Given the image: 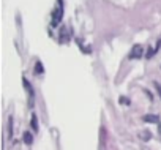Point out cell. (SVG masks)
<instances>
[{
    "label": "cell",
    "instance_id": "obj_1",
    "mask_svg": "<svg viewBox=\"0 0 161 150\" xmlns=\"http://www.w3.org/2000/svg\"><path fill=\"white\" fill-rule=\"evenodd\" d=\"M62 18H63V2L59 0L57 8L52 11V27H57V24L62 21Z\"/></svg>",
    "mask_w": 161,
    "mask_h": 150
},
{
    "label": "cell",
    "instance_id": "obj_2",
    "mask_svg": "<svg viewBox=\"0 0 161 150\" xmlns=\"http://www.w3.org/2000/svg\"><path fill=\"white\" fill-rule=\"evenodd\" d=\"M142 56V46L141 44H136V46H133V49H131V52H130V59H139Z\"/></svg>",
    "mask_w": 161,
    "mask_h": 150
},
{
    "label": "cell",
    "instance_id": "obj_3",
    "mask_svg": "<svg viewBox=\"0 0 161 150\" xmlns=\"http://www.w3.org/2000/svg\"><path fill=\"white\" fill-rule=\"evenodd\" d=\"M22 82H24V87L27 88V92H29V95H30V106H32L33 104V101H32L33 100V88H32V85L29 84V81H27L25 78L22 79Z\"/></svg>",
    "mask_w": 161,
    "mask_h": 150
},
{
    "label": "cell",
    "instance_id": "obj_4",
    "mask_svg": "<svg viewBox=\"0 0 161 150\" xmlns=\"http://www.w3.org/2000/svg\"><path fill=\"white\" fill-rule=\"evenodd\" d=\"M24 142H25V144H32V142H33V136L30 134V133H24Z\"/></svg>",
    "mask_w": 161,
    "mask_h": 150
},
{
    "label": "cell",
    "instance_id": "obj_5",
    "mask_svg": "<svg viewBox=\"0 0 161 150\" xmlns=\"http://www.w3.org/2000/svg\"><path fill=\"white\" fill-rule=\"evenodd\" d=\"M144 120L145 122H155V123H158V122H159V119L156 117V115H145Z\"/></svg>",
    "mask_w": 161,
    "mask_h": 150
},
{
    "label": "cell",
    "instance_id": "obj_6",
    "mask_svg": "<svg viewBox=\"0 0 161 150\" xmlns=\"http://www.w3.org/2000/svg\"><path fill=\"white\" fill-rule=\"evenodd\" d=\"M32 128H33V131H38V120H37V115H32Z\"/></svg>",
    "mask_w": 161,
    "mask_h": 150
},
{
    "label": "cell",
    "instance_id": "obj_7",
    "mask_svg": "<svg viewBox=\"0 0 161 150\" xmlns=\"http://www.w3.org/2000/svg\"><path fill=\"white\" fill-rule=\"evenodd\" d=\"M35 70H37V73H43V65H41V62H37V65H35Z\"/></svg>",
    "mask_w": 161,
    "mask_h": 150
},
{
    "label": "cell",
    "instance_id": "obj_8",
    "mask_svg": "<svg viewBox=\"0 0 161 150\" xmlns=\"http://www.w3.org/2000/svg\"><path fill=\"white\" fill-rule=\"evenodd\" d=\"M120 103H123V104H130V100H128V98H125V97H122V98H120Z\"/></svg>",
    "mask_w": 161,
    "mask_h": 150
},
{
    "label": "cell",
    "instance_id": "obj_9",
    "mask_svg": "<svg viewBox=\"0 0 161 150\" xmlns=\"http://www.w3.org/2000/svg\"><path fill=\"white\" fill-rule=\"evenodd\" d=\"M155 87H156V90H158V93H159V97H161V87H159L158 84H155Z\"/></svg>",
    "mask_w": 161,
    "mask_h": 150
}]
</instances>
